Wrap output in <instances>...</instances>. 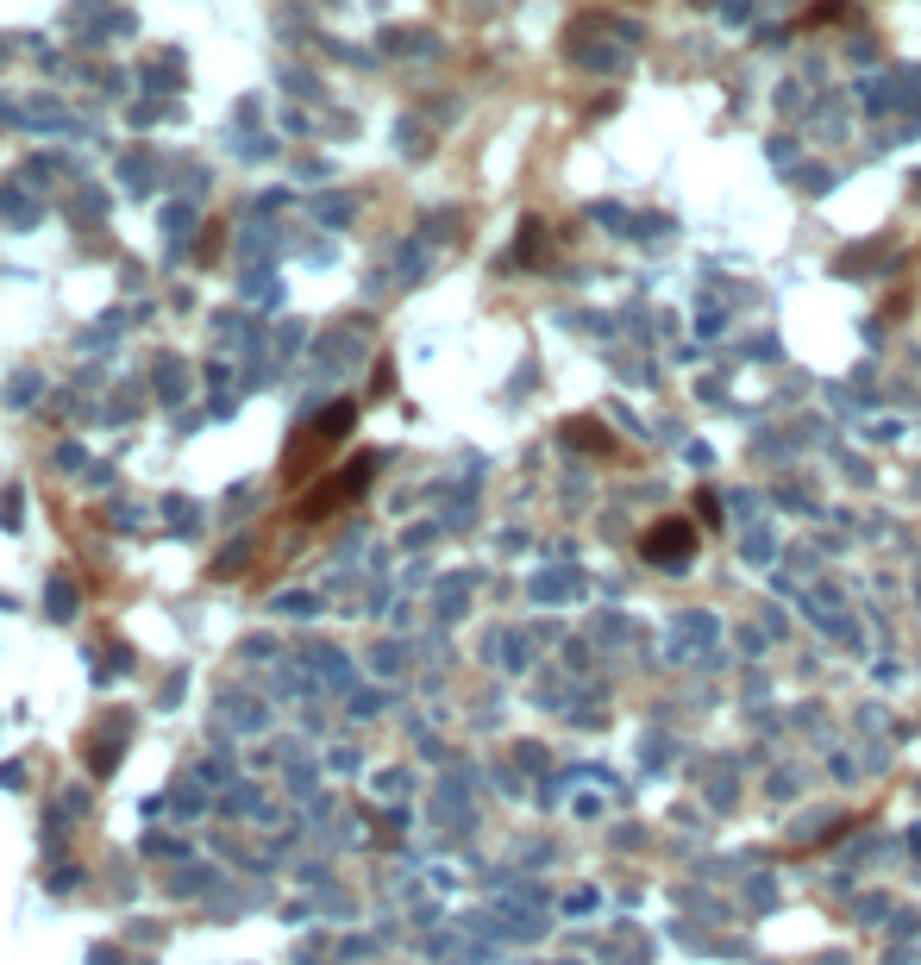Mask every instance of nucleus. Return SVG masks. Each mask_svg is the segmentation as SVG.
Instances as JSON below:
<instances>
[{
  "instance_id": "nucleus-1",
  "label": "nucleus",
  "mask_w": 921,
  "mask_h": 965,
  "mask_svg": "<svg viewBox=\"0 0 921 965\" xmlns=\"http://www.w3.org/2000/svg\"><path fill=\"white\" fill-rule=\"evenodd\" d=\"M696 546H702V533H696L690 521H658V527H646V539H640V558H646V564H665V571H683V564L696 558Z\"/></svg>"
},
{
  "instance_id": "nucleus-2",
  "label": "nucleus",
  "mask_w": 921,
  "mask_h": 965,
  "mask_svg": "<svg viewBox=\"0 0 921 965\" xmlns=\"http://www.w3.org/2000/svg\"><path fill=\"white\" fill-rule=\"evenodd\" d=\"M696 514H702L708 527H721V502H715V489H702V496H696Z\"/></svg>"
}]
</instances>
